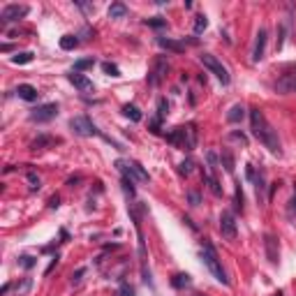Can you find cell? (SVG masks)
I'll return each instance as SVG.
<instances>
[{
    "label": "cell",
    "mask_w": 296,
    "mask_h": 296,
    "mask_svg": "<svg viewBox=\"0 0 296 296\" xmlns=\"http://www.w3.org/2000/svg\"><path fill=\"white\" fill-rule=\"evenodd\" d=\"M148 26H155V28H162V26H167V21H162L160 16H155V19H148Z\"/></svg>",
    "instance_id": "cell-38"
},
{
    "label": "cell",
    "mask_w": 296,
    "mask_h": 296,
    "mask_svg": "<svg viewBox=\"0 0 296 296\" xmlns=\"http://www.w3.org/2000/svg\"><path fill=\"white\" fill-rule=\"evenodd\" d=\"M167 70H169V60H167L164 56H160L155 60L153 72L148 74V84H150V86H160V84H162V79H164V74H167Z\"/></svg>",
    "instance_id": "cell-9"
},
{
    "label": "cell",
    "mask_w": 296,
    "mask_h": 296,
    "mask_svg": "<svg viewBox=\"0 0 296 296\" xmlns=\"http://www.w3.org/2000/svg\"><path fill=\"white\" fill-rule=\"evenodd\" d=\"M127 16V7L123 2H113L109 7V19H125Z\"/></svg>",
    "instance_id": "cell-19"
},
{
    "label": "cell",
    "mask_w": 296,
    "mask_h": 296,
    "mask_svg": "<svg viewBox=\"0 0 296 296\" xmlns=\"http://www.w3.org/2000/svg\"><path fill=\"white\" fill-rule=\"evenodd\" d=\"M118 296H134V287H130V285H120Z\"/></svg>",
    "instance_id": "cell-36"
},
{
    "label": "cell",
    "mask_w": 296,
    "mask_h": 296,
    "mask_svg": "<svg viewBox=\"0 0 296 296\" xmlns=\"http://www.w3.org/2000/svg\"><path fill=\"white\" fill-rule=\"evenodd\" d=\"M56 116H58V104L56 102L42 104V106H37V109L30 111V120H35V123H47V120L56 118Z\"/></svg>",
    "instance_id": "cell-8"
},
{
    "label": "cell",
    "mask_w": 296,
    "mask_h": 296,
    "mask_svg": "<svg viewBox=\"0 0 296 296\" xmlns=\"http://www.w3.org/2000/svg\"><path fill=\"white\" fill-rule=\"evenodd\" d=\"M206 162H208V174H215V169H218V155L215 153H206Z\"/></svg>",
    "instance_id": "cell-28"
},
{
    "label": "cell",
    "mask_w": 296,
    "mask_h": 296,
    "mask_svg": "<svg viewBox=\"0 0 296 296\" xmlns=\"http://www.w3.org/2000/svg\"><path fill=\"white\" fill-rule=\"evenodd\" d=\"M250 125H252V134L273 155H282V146H280V139H278V132H275L273 125L266 120V116H264L261 109H250Z\"/></svg>",
    "instance_id": "cell-1"
},
{
    "label": "cell",
    "mask_w": 296,
    "mask_h": 296,
    "mask_svg": "<svg viewBox=\"0 0 296 296\" xmlns=\"http://www.w3.org/2000/svg\"><path fill=\"white\" fill-rule=\"evenodd\" d=\"M188 199H190L192 206H199V204H201V197H199V192H195V190L188 192Z\"/></svg>",
    "instance_id": "cell-35"
},
{
    "label": "cell",
    "mask_w": 296,
    "mask_h": 296,
    "mask_svg": "<svg viewBox=\"0 0 296 296\" xmlns=\"http://www.w3.org/2000/svg\"><path fill=\"white\" fill-rule=\"evenodd\" d=\"M123 113H125L130 120H134V123H139V120H141V111L134 104H125V106H123Z\"/></svg>",
    "instance_id": "cell-24"
},
{
    "label": "cell",
    "mask_w": 296,
    "mask_h": 296,
    "mask_svg": "<svg viewBox=\"0 0 296 296\" xmlns=\"http://www.w3.org/2000/svg\"><path fill=\"white\" fill-rule=\"evenodd\" d=\"M30 287H33V280H30V278H26L21 285H16V296H26Z\"/></svg>",
    "instance_id": "cell-30"
},
{
    "label": "cell",
    "mask_w": 296,
    "mask_h": 296,
    "mask_svg": "<svg viewBox=\"0 0 296 296\" xmlns=\"http://www.w3.org/2000/svg\"><path fill=\"white\" fill-rule=\"evenodd\" d=\"M190 275L188 273H176L174 278H171V287H176V289H183V287H190Z\"/></svg>",
    "instance_id": "cell-21"
},
{
    "label": "cell",
    "mask_w": 296,
    "mask_h": 296,
    "mask_svg": "<svg viewBox=\"0 0 296 296\" xmlns=\"http://www.w3.org/2000/svg\"><path fill=\"white\" fill-rule=\"evenodd\" d=\"M21 266H26V268L35 266V259H33V257H28V254H26V257H21Z\"/></svg>",
    "instance_id": "cell-40"
},
{
    "label": "cell",
    "mask_w": 296,
    "mask_h": 296,
    "mask_svg": "<svg viewBox=\"0 0 296 296\" xmlns=\"http://www.w3.org/2000/svg\"><path fill=\"white\" fill-rule=\"evenodd\" d=\"M16 95H19L21 99H26V102H35L40 93H37V88H33L30 84H21L19 88H16Z\"/></svg>",
    "instance_id": "cell-15"
},
{
    "label": "cell",
    "mask_w": 296,
    "mask_h": 296,
    "mask_svg": "<svg viewBox=\"0 0 296 296\" xmlns=\"http://www.w3.org/2000/svg\"><path fill=\"white\" fill-rule=\"evenodd\" d=\"M220 234L227 241H236V236H239V227H236V218L232 211H222V215H220Z\"/></svg>",
    "instance_id": "cell-7"
},
{
    "label": "cell",
    "mask_w": 296,
    "mask_h": 296,
    "mask_svg": "<svg viewBox=\"0 0 296 296\" xmlns=\"http://www.w3.org/2000/svg\"><path fill=\"white\" fill-rule=\"evenodd\" d=\"M292 208L296 211V185H294V199H292Z\"/></svg>",
    "instance_id": "cell-41"
},
{
    "label": "cell",
    "mask_w": 296,
    "mask_h": 296,
    "mask_svg": "<svg viewBox=\"0 0 296 296\" xmlns=\"http://www.w3.org/2000/svg\"><path fill=\"white\" fill-rule=\"evenodd\" d=\"M116 169L120 171V174H123V176H125V181H141V183H146L148 181V171L144 169V167H141L139 162H125V160H118V162H116Z\"/></svg>",
    "instance_id": "cell-4"
},
{
    "label": "cell",
    "mask_w": 296,
    "mask_h": 296,
    "mask_svg": "<svg viewBox=\"0 0 296 296\" xmlns=\"http://www.w3.org/2000/svg\"><path fill=\"white\" fill-rule=\"evenodd\" d=\"M67 79H70V84L74 86V88H79L81 93H91L93 91V81L88 77H84L81 72H72Z\"/></svg>",
    "instance_id": "cell-14"
},
{
    "label": "cell",
    "mask_w": 296,
    "mask_h": 296,
    "mask_svg": "<svg viewBox=\"0 0 296 296\" xmlns=\"http://www.w3.org/2000/svg\"><path fill=\"white\" fill-rule=\"evenodd\" d=\"M192 169H195V162H192L190 157H188V160H183V162H181V167H178V171H181L183 176H190Z\"/></svg>",
    "instance_id": "cell-29"
},
{
    "label": "cell",
    "mask_w": 296,
    "mask_h": 296,
    "mask_svg": "<svg viewBox=\"0 0 296 296\" xmlns=\"http://www.w3.org/2000/svg\"><path fill=\"white\" fill-rule=\"evenodd\" d=\"M167 111H169V104H167V99L162 98L160 102H157V120H160V123L167 118Z\"/></svg>",
    "instance_id": "cell-27"
},
{
    "label": "cell",
    "mask_w": 296,
    "mask_h": 296,
    "mask_svg": "<svg viewBox=\"0 0 296 296\" xmlns=\"http://www.w3.org/2000/svg\"><path fill=\"white\" fill-rule=\"evenodd\" d=\"M84 273H86V268H79L77 273L72 275V285H79V282H81V275H84Z\"/></svg>",
    "instance_id": "cell-39"
},
{
    "label": "cell",
    "mask_w": 296,
    "mask_h": 296,
    "mask_svg": "<svg viewBox=\"0 0 296 296\" xmlns=\"http://www.w3.org/2000/svg\"><path fill=\"white\" fill-rule=\"evenodd\" d=\"M264 250H266V259L275 266V264L280 261V246H278V239H275L273 234H266V236H264Z\"/></svg>",
    "instance_id": "cell-11"
},
{
    "label": "cell",
    "mask_w": 296,
    "mask_h": 296,
    "mask_svg": "<svg viewBox=\"0 0 296 296\" xmlns=\"http://www.w3.org/2000/svg\"><path fill=\"white\" fill-rule=\"evenodd\" d=\"M102 70H104V74H109V77H120V70L113 63H102Z\"/></svg>",
    "instance_id": "cell-34"
},
{
    "label": "cell",
    "mask_w": 296,
    "mask_h": 296,
    "mask_svg": "<svg viewBox=\"0 0 296 296\" xmlns=\"http://www.w3.org/2000/svg\"><path fill=\"white\" fill-rule=\"evenodd\" d=\"M275 91L287 95V93H296V72H289V74H282L278 81H275Z\"/></svg>",
    "instance_id": "cell-12"
},
{
    "label": "cell",
    "mask_w": 296,
    "mask_h": 296,
    "mask_svg": "<svg viewBox=\"0 0 296 296\" xmlns=\"http://www.w3.org/2000/svg\"><path fill=\"white\" fill-rule=\"evenodd\" d=\"M266 40H268V33L264 28H259L257 40H254V49H252V63H259L261 58H264V51H266Z\"/></svg>",
    "instance_id": "cell-13"
},
{
    "label": "cell",
    "mask_w": 296,
    "mask_h": 296,
    "mask_svg": "<svg viewBox=\"0 0 296 296\" xmlns=\"http://www.w3.org/2000/svg\"><path fill=\"white\" fill-rule=\"evenodd\" d=\"M234 206H236V211H243V192H241V183L236 185V192H234Z\"/></svg>",
    "instance_id": "cell-32"
},
{
    "label": "cell",
    "mask_w": 296,
    "mask_h": 296,
    "mask_svg": "<svg viewBox=\"0 0 296 296\" xmlns=\"http://www.w3.org/2000/svg\"><path fill=\"white\" fill-rule=\"evenodd\" d=\"M199 60H201V65H204L206 70H211L213 74L220 79V84L229 86V81H232V79H229V72H227V67L220 63V60L213 56V53H201V56H199Z\"/></svg>",
    "instance_id": "cell-5"
},
{
    "label": "cell",
    "mask_w": 296,
    "mask_h": 296,
    "mask_svg": "<svg viewBox=\"0 0 296 296\" xmlns=\"http://www.w3.org/2000/svg\"><path fill=\"white\" fill-rule=\"evenodd\" d=\"M26 14H28V7H26V5H7V7L2 9V14H0V21L5 26V23L19 21V19H23Z\"/></svg>",
    "instance_id": "cell-10"
},
{
    "label": "cell",
    "mask_w": 296,
    "mask_h": 296,
    "mask_svg": "<svg viewBox=\"0 0 296 296\" xmlns=\"http://www.w3.org/2000/svg\"><path fill=\"white\" fill-rule=\"evenodd\" d=\"M220 162H222V167H225L227 174H234V169H236V162H234V155L229 148H225L222 153H220Z\"/></svg>",
    "instance_id": "cell-16"
},
{
    "label": "cell",
    "mask_w": 296,
    "mask_h": 296,
    "mask_svg": "<svg viewBox=\"0 0 296 296\" xmlns=\"http://www.w3.org/2000/svg\"><path fill=\"white\" fill-rule=\"evenodd\" d=\"M77 44H79V40L74 35H63V37H60V49H63V51H72Z\"/></svg>",
    "instance_id": "cell-23"
},
{
    "label": "cell",
    "mask_w": 296,
    "mask_h": 296,
    "mask_svg": "<svg viewBox=\"0 0 296 296\" xmlns=\"http://www.w3.org/2000/svg\"><path fill=\"white\" fill-rule=\"evenodd\" d=\"M44 144H53V139H49V137H40L37 141H33V148H42Z\"/></svg>",
    "instance_id": "cell-37"
},
{
    "label": "cell",
    "mask_w": 296,
    "mask_h": 296,
    "mask_svg": "<svg viewBox=\"0 0 296 296\" xmlns=\"http://www.w3.org/2000/svg\"><path fill=\"white\" fill-rule=\"evenodd\" d=\"M204 183L208 185V188H211V192L215 195V197H220V195H222V188H220L218 178L213 176V174H206V176H204Z\"/></svg>",
    "instance_id": "cell-22"
},
{
    "label": "cell",
    "mask_w": 296,
    "mask_h": 296,
    "mask_svg": "<svg viewBox=\"0 0 296 296\" xmlns=\"http://www.w3.org/2000/svg\"><path fill=\"white\" fill-rule=\"evenodd\" d=\"M70 127L72 132L79 134V137H95L98 134V127L93 125V120L88 116H74L70 120Z\"/></svg>",
    "instance_id": "cell-6"
},
{
    "label": "cell",
    "mask_w": 296,
    "mask_h": 296,
    "mask_svg": "<svg viewBox=\"0 0 296 296\" xmlns=\"http://www.w3.org/2000/svg\"><path fill=\"white\" fill-rule=\"evenodd\" d=\"M157 44L162 47V49H169V51H176V53H181V51H185V44H181V42H174V40H164V37H160L157 40Z\"/></svg>",
    "instance_id": "cell-18"
},
{
    "label": "cell",
    "mask_w": 296,
    "mask_h": 296,
    "mask_svg": "<svg viewBox=\"0 0 296 296\" xmlns=\"http://www.w3.org/2000/svg\"><path fill=\"white\" fill-rule=\"evenodd\" d=\"M167 141L174 144V146H178V148H188V150H192L195 144H197V130H195V125L174 127V130L167 134Z\"/></svg>",
    "instance_id": "cell-3"
},
{
    "label": "cell",
    "mask_w": 296,
    "mask_h": 296,
    "mask_svg": "<svg viewBox=\"0 0 296 296\" xmlns=\"http://www.w3.org/2000/svg\"><path fill=\"white\" fill-rule=\"evenodd\" d=\"M206 26H208V19H206L204 14H199V16H195V33H204L206 30Z\"/></svg>",
    "instance_id": "cell-26"
},
{
    "label": "cell",
    "mask_w": 296,
    "mask_h": 296,
    "mask_svg": "<svg viewBox=\"0 0 296 296\" xmlns=\"http://www.w3.org/2000/svg\"><path fill=\"white\" fill-rule=\"evenodd\" d=\"M201 259H204L206 268L213 273V278L218 282H222V285H229V278H227L225 268H222V261H220L218 252H215V247H213V243H208L206 241L204 247H201Z\"/></svg>",
    "instance_id": "cell-2"
},
{
    "label": "cell",
    "mask_w": 296,
    "mask_h": 296,
    "mask_svg": "<svg viewBox=\"0 0 296 296\" xmlns=\"http://www.w3.org/2000/svg\"><path fill=\"white\" fill-rule=\"evenodd\" d=\"M28 183H30V190H40L42 188V183H40V176H37L35 171H28Z\"/></svg>",
    "instance_id": "cell-33"
},
{
    "label": "cell",
    "mask_w": 296,
    "mask_h": 296,
    "mask_svg": "<svg viewBox=\"0 0 296 296\" xmlns=\"http://www.w3.org/2000/svg\"><path fill=\"white\" fill-rule=\"evenodd\" d=\"M93 65H95V60H93V58H84V60H77V63H74V72L88 70V67H93Z\"/></svg>",
    "instance_id": "cell-31"
},
{
    "label": "cell",
    "mask_w": 296,
    "mask_h": 296,
    "mask_svg": "<svg viewBox=\"0 0 296 296\" xmlns=\"http://www.w3.org/2000/svg\"><path fill=\"white\" fill-rule=\"evenodd\" d=\"M30 60H33V51H21V53H16V56L12 58L14 65H28Z\"/></svg>",
    "instance_id": "cell-25"
},
{
    "label": "cell",
    "mask_w": 296,
    "mask_h": 296,
    "mask_svg": "<svg viewBox=\"0 0 296 296\" xmlns=\"http://www.w3.org/2000/svg\"><path fill=\"white\" fill-rule=\"evenodd\" d=\"M252 183H254V188H257V199L261 201V199L266 197V181H264V174H261V171L254 176Z\"/></svg>",
    "instance_id": "cell-20"
},
{
    "label": "cell",
    "mask_w": 296,
    "mask_h": 296,
    "mask_svg": "<svg viewBox=\"0 0 296 296\" xmlns=\"http://www.w3.org/2000/svg\"><path fill=\"white\" fill-rule=\"evenodd\" d=\"M243 116H246V106L243 104H234L232 109L227 111V120H229V123H241Z\"/></svg>",
    "instance_id": "cell-17"
}]
</instances>
